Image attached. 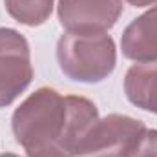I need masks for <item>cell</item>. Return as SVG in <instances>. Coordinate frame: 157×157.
I'll use <instances>...</instances> for the list:
<instances>
[{
	"mask_svg": "<svg viewBox=\"0 0 157 157\" xmlns=\"http://www.w3.org/2000/svg\"><path fill=\"white\" fill-rule=\"evenodd\" d=\"M57 62L73 82L97 84L117 66L115 42L108 33H64L57 40Z\"/></svg>",
	"mask_w": 157,
	"mask_h": 157,
	"instance_id": "7a4b0ae2",
	"label": "cell"
},
{
	"mask_svg": "<svg viewBox=\"0 0 157 157\" xmlns=\"http://www.w3.org/2000/svg\"><path fill=\"white\" fill-rule=\"evenodd\" d=\"M121 51L137 64L157 62V6L126 26L121 35Z\"/></svg>",
	"mask_w": 157,
	"mask_h": 157,
	"instance_id": "8992f818",
	"label": "cell"
},
{
	"mask_svg": "<svg viewBox=\"0 0 157 157\" xmlns=\"http://www.w3.org/2000/svg\"><path fill=\"white\" fill-rule=\"evenodd\" d=\"M124 93L133 106L157 115V62L133 64L124 75Z\"/></svg>",
	"mask_w": 157,
	"mask_h": 157,
	"instance_id": "52a82bcc",
	"label": "cell"
},
{
	"mask_svg": "<svg viewBox=\"0 0 157 157\" xmlns=\"http://www.w3.org/2000/svg\"><path fill=\"white\" fill-rule=\"evenodd\" d=\"M126 157H157V130H144Z\"/></svg>",
	"mask_w": 157,
	"mask_h": 157,
	"instance_id": "9c48e42d",
	"label": "cell"
},
{
	"mask_svg": "<svg viewBox=\"0 0 157 157\" xmlns=\"http://www.w3.org/2000/svg\"><path fill=\"white\" fill-rule=\"evenodd\" d=\"M0 157H20V155H15V154H2Z\"/></svg>",
	"mask_w": 157,
	"mask_h": 157,
	"instance_id": "8fae6325",
	"label": "cell"
},
{
	"mask_svg": "<svg viewBox=\"0 0 157 157\" xmlns=\"http://www.w3.org/2000/svg\"><path fill=\"white\" fill-rule=\"evenodd\" d=\"M28 39L11 28H0V108L11 106L33 80Z\"/></svg>",
	"mask_w": 157,
	"mask_h": 157,
	"instance_id": "277c9868",
	"label": "cell"
},
{
	"mask_svg": "<svg viewBox=\"0 0 157 157\" xmlns=\"http://www.w3.org/2000/svg\"><path fill=\"white\" fill-rule=\"evenodd\" d=\"M97 119L93 101L42 86L13 112L11 130L28 157H75Z\"/></svg>",
	"mask_w": 157,
	"mask_h": 157,
	"instance_id": "6da1fadb",
	"label": "cell"
},
{
	"mask_svg": "<svg viewBox=\"0 0 157 157\" xmlns=\"http://www.w3.org/2000/svg\"><path fill=\"white\" fill-rule=\"evenodd\" d=\"M6 11L18 24L37 28L49 20L55 0H4Z\"/></svg>",
	"mask_w": 157,
	"mask_h": 157,
	"instance_id": "ba28073f",
	"label": "cell"
},
{
	"mask_svg": "<svg viewBox=\"0 0 157 157\" xmlns=\"http://www.w3.org/2000/svg\"><path fill=\"white\" fill-rule=\"evenodd\" d=\"M130 6L135 7H146V6H157V0H126Z\"/></svg>",
	"mask_w": 157,
	"mask_h": 157,
	"instance_id": "30bf717a",
	"label": "cell"
},
{
	"mask_svg": "<svg viewBox=\"0 0 157 157\" xmlns=\"http://www.w3.org/2000/svg\"><path fill=\"white\" fill-rule=\"evenodd\" d=\"M146 124L121 113L99 117L78 143L75 157H126L139 141Z\"/></svg>",
	"mask_w": 157,
	"mask_h": 157,
	"instance_id": "3957f363",
	"label": "cell"
},
{
	"mask_svg": "<svg viewBox=\"0 0 157 157\" xmlns=\"http://www.w3.org/2000/svg\"><path fill=\"white\" fill-rule=\"evenodd\" d=\"M122 9V0H59L57 17L68 33H106Z\"/></svg>",
	"mask_w": 157,
	"mask_h": 157,
	"instance_id": "5b68a950",
	"label": "cell"
}]
</instances>
